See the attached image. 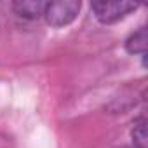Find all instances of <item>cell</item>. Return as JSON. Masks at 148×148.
Returning <instances> with one entry per match:
<instances>
[{"instance_id":"cell-1","label":"cell","mask_w":148,"mask_h":148,"mask_svg":"<svg viewBox=\"0 0 148 148\" xmlns=\"http://www.w3.org/2000/svg\"><path fill=\"white\" fill-rule=\"evenodd\" d=\"M82 4L77 0H58V2H47L44 18L45 21L54 26V28H61L66 26L70 23L75 21V18L80 12Z\"/></svg>"},{"instance_id":"cell-2","label":"cell","mask_w":148,"mask_h":148,"mask_svg":"<svg viewBox=\"0 0 148 148\" xmlns=\"http://www.w3.org/2000/svg\"><path fill=\"white\" fill-rule=\"evenodd\" d=\"M138 9L132 2H92L91 11L101 25H113Z\"/></svg>"},{"instance_id":"cell-3","label":"cell","mask_w":148,"mask_h":148,"mask_svg":"<svg viewBox=\"0 0 148 148\" xmlns=\"http://www.w3.org/2000/svg\"><path fill=\"white\" fill-rule=\"evenodd\" d=\"M47 7V2H42V0H18V2H12V11L28 21H35L38 18L44 16Z\"/></svg>"},{"instance_id":"cell-4","label":"cell","mask_w":148,"mask_h":148,"mask_svg":"<svg viewBox=\"0 0 148 148\" xmlns=\"http://www.w3.org/2000/svg\"><path fill=\"white\" fill-rule=\"evenodd\" d=\"M146 47H148V30L145 26H141L138 32H134L132 35L127 37L125 40V51L129 54H146Z\"/></svg>"},{"instance_id":"cell-5","label":"cell","mask_w":148,"mask_h":148,"mask_svg":"<svg viewBox=\"0 0 148 148\" xmlns=\"http://www.w3.org/2000/svg\"><path fill=\"white\" fill-rule=\"evenodd\" d=\"M131 139L134 148H146L148 146V134H146V119L139 117L132 122L131 127Z\"/></svg>"}]
</instances>
